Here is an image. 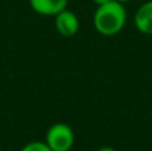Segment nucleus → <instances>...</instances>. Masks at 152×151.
<instances>
[{
  "instance_id": "1",
  "label": "nucleus",
  "mask_w": 152,
  "mask_h": 151,
  "mask_svg": "<svg viewBox=\"0 0 152 151\" xmlns=\"http://www.w3.org/2000/svg\"><path fill=\"white\" fill-rule=\"evenodd\" d=\"M94 27L103 36H115L127 23V11L123 3L111 0L103 5H97L92 19Z\"/></svg>"
},
{
  "instance_id": "2",
  "label": "nucleus",
  "mask_w": 152,
  "mask_h": 151,
  "mask_svg": "<svg viewBox=\"0 0 152 151\" xmlns=\"http://www.w3.org/2000/svg\"><path fill=\"white\" fill-rule=\"evenodd\" d=\"M45 143L52 151H69L74 147V130L66 123H55L47 131Z\"/></svg>"
},
{
  "instance_id": "3",
  "label": "nucleus",
  "mask_w": 152,
  "mask_h": 151,
  "mask_svg": "<svg viewBox=\"0 0 152 151\" xmlns=\"http://www.w3.org/2000/svg\"><path fill=\"white\" fill-rule=\"evenodd\" d=\"M55 28L61 36L72 37L79 32L80 21L72 11L66 8L55 16Z\"/></svg>"
},
{
  "instance_id": "4",
  "label": "nucleus",
  "mask_w": 152,
  "mask_h": 151,
  "mask_svg": "<svg viewBox=\"0 0 152 151\" xmlns=\"http://www.w3.org/2000/svg\"><path fill=\"white\" fill-rule=\"evenodd\" d=\"M34 12L42 16H53L67 8L68 0H28Z\"/></svg>"
},
{
  "instance_id": "5",
  "label": "nucleus",
  "mask_w": 152,
  "mask_h": 151,
  "mask_svg": "<svg viewBox=\"0 0 152 151\" xmlns=\"http://www.w3.org/2000/svg\"><path fill=\"white\" fill-rule=\"evenodd\" d=\"M134 24L139 32L152 35V0L143 3L134 16Z\"/></svg>"
},
{
  "instance_id": "6",
  "label": "nucleus",
  "mask_w": 152,
  "mask_h": 151,
  "mask_svg": "<svg viewBox=\"0 0 152 151\" xmlns=\"http://www.w3.org/2000/svg\"><path fill=\"white\" fill-rule=\"evenodd\" d=\"M20 151H52V150L50 149V146L45 142L32 141V142H28L27 144H24Z\"/></svg>"
},
{
  "instance_id": "7",
  "label": "nucleus",
  "mask_w": 152,
  "mask_h": 151,
  "mask_svg": "<svg viewBox=\"0 0 152 151\" xmlns=\"http://www.w3.org/2000/svg\"><path fill=\"white\" fill-rule=\"evenodd\" d=\"M92 1L96 4V7L97 5H103V4H105V3H108V1H111V0H92Z\"/></svg>"
},
{
  "instance_id": "8",
  "label": "nucleus",
  "mask_w": 152,
  "mask_h": 151,
  "mask_svg": "<svg viewBox=\"0 0 152 151\" xmlns=\"http://www.w3.org/2000/svg\"><path fill=\"white\" fill-rule=\"evenodd\" d=\"M97 151H116L113 147H110V146H104V147H100Z\"/></svg>"
},
{
  "instance_id": "9",
  "label": "nucleus",
  "mask_w": 152,
  "mask_h": 151,
  "mask_svg": "<svg viewBox=\"0 0 152 151\" xmlns=\"http://www.w3.org/2000/svg\"><path fill=\"white\" fill-rule=\"evenodd\" d=\"M118 1H120V3H123V4H126V3L131 1V0H118Z\"/></svg>"
}]
</instances>
